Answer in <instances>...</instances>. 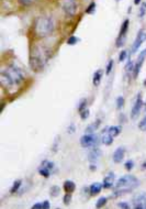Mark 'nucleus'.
<instances>
[{"label": "nucleus", "mask_w": 146, "mask_h": 209, "mask_svg": "<svg viewBox=\"0 0 146 209\" xmlns=\"http://www.w3.org/2000/svg\"><path fill=\"white\" fill-rule=\"evenodd\" d=\"M145 208H146V206H145Z\"/></svg>", "instance_id": "79ce46f5"}, {"label": "nucleus", "mask_w": 146, "mask_h": 209, "mask_svg": "<svg viewBox=\"0 0 146 209\" xmlns=\"http://www.w3.org/2000/svg\"><path fill=\"white\" fill-rule=\"evenodd\" d=\"M139 2H141V0H134V4H139Z\"/></svg>", "instance_id": "ea45409f"}, {"label": "nucleus", "mask_w": 146, "mask_h": 209, "mask_svg": "<svg viewBox=\"0 0 146 209\" xmlns=\"http://www.w3.org/2000/svg\"><path fill=\"white\" fill-rule=\"evenodd\" d=\"M124 97H122V96H120V97H118L117 99V108L118 109H122L123 108V106H124Z\"/></svg>", "instance_id": "393cba45"}, {"label": "nucleus", "mask_w": 146, "mask_h": 209, "mask_svg": "<svg viewBox=\"0 0 146 209\" xmlns=\"http://www.w3.org/2000/svg\"><path fill=\"white\" fill-rule=\"evenodd\" d=\"M145 40H146V32L144 31V30H139V34L136 35L135 41H134V43H133V45H132V49H131L132 53H135L136 51L139 50V47L144 43V41Z\"/></svg>", "instance_id": "1a4fd4ad"}, {"label": "nucleus", "mask_w": 146, "mask_h": 209, "mask_svg": "<svg viewBox=\"0 0 146 209\" xmlns=\"http://www.w3.org/2000/svg\"><path fill=\"white\" fill-rule=\"evenodd\" d=\"M139 185V180L133 175H124L121 178H119L117 184L114 186V193L113 196L118 197L125 193H130L133 189H135Z\"/></svg>", "instance_id": "f03ea898"}, {"label": "nucleus", "mask_w": 146, "mask_h": 209, "mask_svg": "<svg viewBox=\"0 0 146 209\" xmlns=\"http://www.w3.org/2000/svg\"><path fill=\"white\" fill-rule=\"evenodd\" d=\"M21 184H22V180H15V183H13V186L11 188V194H15L17 191H19V188L21 187Z\"/></svg>", "instance_id": "4be33fe9"}, {"label": "nucleus", "mask_w": 146, "mask_h": 209, "mask_svg": "<svg viewBox=\"0 0 146 209\" xmlns=\"http://www.w3.org/2000/svg\"><path fill=\"white\" fill-rule=\"evenodd\" d=\"M33 209H42V202H37V204H34L32 206Z\"/></svg>", "instance_id": "58836bf2"}, {"label": "nucleus", "mask_w": 146, "mask_h": 209, "mask_svg": "<svg viewBox=\"0 0 146 209\" xmlns=\"http://www.w3.org/2000/svg\"><path fill=\"white\" fill-rule=\"evenodd\" d=\"M121 130H122V128H121L120 126H113V127H109V129H108V133L111 134L113 138L118 137L119 134L121 133Z\"/></svg>", "instance_id": "6ab92c4d"}, {"label": "nucleus", "mask_w": 146, "mask_h": 209, "mask_svg": "<svg viewBox=\"0 0 146 209\" xmlns=\"http://www.w3.org/2000/svg\"><path fill=\"white\" fill-rule=\"evenodd\" d=\"M96 10V4L95 2H91L90 4V6L87 8V10H86V13H88V15H91V13H93Z\"/></svg>", "instance_id": "cd10ccee"}, {"label": "nucleus", "mask_w": 146, "mask_h": 209, "mask_svg": "<svg viewBox=\"0 0 146 209\" xmlns=\"http://www.w3.org/2000/svg\"><path fill=\"white\" fill-rule=\"evenodd\" d=\"M35 0H20V2H21L22 4H24V6H29V4H31L32 2H34Z\"/></svg>", "instance_id": "c9c22d12"}, {"label": "nucleus", "mask_w": 146, "mask_h": 209, "mask_svg": "<svg viewBox=\"0 0 146 209\" xmlns=\"http://www.w3.org/2000/svg\"><path fill=\"white\" fill-rule=\"evenodd\" d=\"M86 106H87V100H86V99H82L81 102L79 104V106H78V111L80 112V111H82L84 109H86Z\"/></svg>", "instance_id": "2f4dec72"}, {"label": "nucleus", "mask_w": 146, "mask_h": 209, "mask_svg": "<svg viewBox=\"0 0 146 209\" xmlns=\"http://www.w3.org/2000/svg\"><path fill=\"white\" fill-rule=\"evenodd\" d=\"M99 144V137L95 133H85L80 138V145L82 148H95Z\"/></svg>", "instance_id": "20e7f679"}, {"label": "nucleus", "mask_w": 146, "mask_h": 209, "mask_svg": "<svg viewBox=\"0 0 146 209\" xmlns=\"http://www.w3.org/2000/svg\"><path fill=\"white\" fill-rule=\"evenodd\" d=\"M128 20L126 19L124 22H123V24L121 26V30H120V33H119V36H118L117 39V46L118 47H121L123 45L125 41V38H126V32H128Z\"/></svg>", "instance_id": "0eeeda50"}, {"label": "nucleus", "mask_w": 146, "mask_h": 209, "mask_svg": "<svg viewBox=\"0 0 146 209\" xmlns=\"http://www.w3.org/2000/svg\"><path fill=\"white\" fill-rule=\"evenodd\" d=\"M108 129H109V127H107L106 129L103 130V135H102V138H101V141H102V143L103 144H106V145H111L112 144V142H113V139L114 138L111 135V134H109L108 133Z\"/></svg>", "instance_id": "2eb2a0df"}, {"label": "nucleus", "mask_w": 146, "mask_h": 209, "mask_svg": "<svg viewBox=\"0 0 146 209\" xmlns=\"http://www.w3.org/2000/svg\"><path fill=\"white\" fill-rule=\"evenodd\" d=\"M50 207H51V205H50V202H48V200L42 202V209H48Z\"/></svg>", "instance_id": "f704fd0d"}, {"label": "nucleus", "mask_w": 146, "mask_h": 209, "mask_svg": "<svg viewBox=\"0 0 146 209\" xmlns=\"http://www.w3.org/2000/svg\"><path fill=\"white\" fill-rule=\"evenodd\" d=\"M6 73L10 76V78L15 82V85H20L21 83L24 82V75L18 67L15 66H9V68L6 69Z\"/></svg>", "instance_id": "39448f33"}, {"label": "nucleus", "mask_w": 146, "mask_h": 209, "mask_svg": "<svg viewBox=\"0 0 146 209\" xmlns=\"http://www.w3.org/2000/svg\"><path fill=\"white\" fill-rule=\"evenodd\" d=\"M119 207H120V208H125V209H128L130 208V205H128V204H126V202H119Z\"/></svg>", "instance_id": "e433bc0d"}, {"label": "nucleus", "mask_w": 146, "mask_h": 209, "mask_svg": "<svg viewBox=\"0 0 146 209\" xmlns=\"http://www.w3.org/2000/svg\"><path fill=\"white\" fill-rule=\"evenodd\" d=\"M63 188H64L65 193L73 194L74 191H75V189H76V185H75V183H74L73 180H65L64 185H63Z\"/></svg>", "instance_id": "dca6fc26"}, {"label": "nucleus", "mask_w": 146, "mask_h": 209, "mask_svg": "<svg viewBox=\"0 0 146 209\" xmlns=\"http://www.w3.org/2000/svg\"><path fill=\"white\" fill-rule=\"evenodd\" d=\"M101 155H102V152L99 148L95 146V148L90 150L89 153H88V160L90 161V162H96V161H98L100 157H101Z\"/></svg>", "instance_id": "f8f14e48"}, {"label": "nucleus", "mask_w": 146, "mask_h": 209, "mask_svg": "<svg viewBox=\"0 0 146 209\" xmlns=\"http://www.w3.org/2000/svg\"><path fill=\"white\" fill-rule=\"evenodd\" d=\"M113 64H114L113 60H110L109 63H108V65H107V68H106L107 75H109L110 73H111V71H112V68H113Z\"/></svg>", "instance_id": "c756f323"}, {"label": "nucleus", "mask_w": 146, "mask_h": 209, "mask_svg": "<svg viewBox=\"0 0 146 209\" xmlns=\"http://www.w3.org/2000/svg\"><path fill=\"white\" fill-rule=\"evenodd\" d=\"M128 57V52L126 51H122L120 53V56H119V61L120 62H124Z\"/></svg>", "instance_id": "473e14b6"}, {"label": "nucleus", "mask_w": 146, "mask_h": 209, "mask_svg": "<svg viewBox=\"0 0 146 209\" xmlns=\"http://www.w3.org/2000/svg\"><path fill=\"white\" fill-rule=\"evenodd\" d=\"M124 166H125V169H128V171H131V169L134 167V162H133L132 160H130V161H128V162H125Z\"/></svg>", "instance_id": "72a5a7b5"}, {"label": "nucleus", "mask_w": 146, "mask_h": 209, "mask_svg": "<svg viewBox=\"0 0 146 209\" xmlns=\"http://www.w3.org/2000/svg\"><path fill=\"white\" fill-rule=\"evenodd\" d=\"M78 41H79V39H78V38H76V36H74V35H72V36L69 38V39L67 40V44H69V45H75V44H76L77 42H78Z\"/></svg>", "instance_id": "c85d7f7f"}, {"label": "nucleus", "mask_w": 146, "mask_h": 209, "mask_svg": "<svg viewBox=\"0 0 146 209\" xmlns=\"http://www.w3.org/2000/svg\"><path fill=\"white\" fill-rule=\"evenodd\" d=\"M133 206L137 209L145 208L146 206V193H139L133 197Z\"/></svg>", "instance_id": "6e6552de"}, {"label": "nucleus", "mask_w": 146, "mask_h": 209, "mask_svg": "<svg viewBox=\"0 0 146 209\" xmlns=\"http://www.w3.org/2000/svg\"><path fill=\"white\" fill-rule=\"evenodd\" d=\"M107 202H108V198H107V197H101V198H99L97 204H96V208H101V207H103V206H106Z\"/></svg>", "instance_id": "5701e85b"}, {"label": "nucleus", "mask_w": 146, "mask_h": 209, "mask_svg": "<svg viewBox=\"0 0 146 209\" xmlns=\"http://www.w3.org/2000/svg\"><path fill=\"white\" fill-rule=\"evenodd\" d=\"M59 193H61V188L58 186H53L51 188V195L53 197H57L59 195Z\"/></svg>", "instance_id": "b1692460"}, {"label": "nucleus", "mask_w": 146, "mask_h": 209, "mask_svg": "<svg viewBox=\"0 0 146 209\" xmlns=\"http://www.w3.org/2000/svg\"><path fill=\"white\" fill-rule=\"evenodd\" d=\"M63 200H64V204H65V205H69V202H72V194H70V193H66Z\"/></svg>", "instance_id": "bb28decb"}, {"label": "nucleus", "mask_w": 146, "mask_h": 209, "mask_svg": "<svg viewBox=\"0 0 146 209\" xmlns=\"http://www.w3.org/2000/svg\"><path fill=\"white\" fill-rule=\"evenodd\" d=\"M139 129L141 131H146V116L141 120V122L139 123Z\"/></svg>", "instance_id": "a878e982"}, {"label": "nucleus", "mask_w": 146, "mask_h": 209, "mask_svg": "<svg viewBox=\"0 0 146 209\" xmlns=\"http://www.w3.org/2000/svg\"><path fill=\"white\" fill-rule=\"evenodd\" d=\"M62 7L67 17H74L77 12V0H62Z\"/></svg>", "instance_id": "423d86ee"}, {"label": "nucleus", "mask_w": 146, "mask_h": 209, "mask_svg": "<svg viewBox=\"0 0 146 209\" xmlns=\"http://www.w3.org/2000/svg\"><path fill=\"white\" fill-rule=\"evenodd\" d=\"M54 20L50 17H40L36 19L35 24H34V31L37 36H47L51 34L54 30Z\"/></svg>", "instance_id": "7ed1b4c3"}, {"label": "nucleus", "mask_w": 146, "mask_h": 209, "mask_svg": "<svg viewBox=\"0 0 146 209\" xmlns=\"http://www.w3.org/2000/svg\"><path fill=\"white\" fill-rule=\"evenodd\" d=\"M125 156V149L120 146V148H118L113 153V162L114 163H121L123 161Z\"/></svg>", "instance_id": "ddd939ff"}, {"label": "nucleus", "mask_w": 146, "mask_h": 209, "mask_svg": "<svg viewBox=\"0 0 146 209\" xmlns=\"http://www.w3.org/2000/svg\"><path fill=\"white\" fill-rule=\"evenodd\" d=\"M102 188H103L102 184H100V183H93V184L89 187V191H90V194L91 195H97L101 191Z\"/></svg>", "instance_id": "f3484780"}, {"label": "nucleus", "mask_w": 146, "mask_h": 209, "mask_svg": "<svg viewBox=\"0 0 146 209\" xmlns=\"http://www.w3.org/2000/svg\"><path fill=\"white\" fill-rule=\"evenodd\" d=\"M88 117H89V109H88V108L84 109L82 111H80V118L82 120H86Z\"/></svg>", "instance_id": "7c9ffc66"}, {"label": "nucleus", "mask_w": 146, "mask_h": 209, "mask_svg": "<svg viewBox=\"0 0 146 209\" xmlns=\"http://www.w3.org/2000/svg\"><path fill=\"white\" fill-rule=\"evenodd\" d=\"M145 57H146V49L143 50L142 52L139 53V57H137V61H136L135 66H134V71H133V72H134V78H136L137 75H139V71H141V68H142Z\"/></svg>", "instance_id": "9b49d317"}, {"label": "nucleus", "mask_w": 146, "mask_h": 209, "mask_svg": "<svg viewBox=\"0 0 146 209\" xmlns=\"http://www.w3.org/2000/svg\"><path fill=\"white\" fill-rule=\"evenodd\" d=\"M67 131H68V133H74V132H75V124H73V123H72V124L68 127Z\"/></svg>", "instance_id": "4c0bfd02"}, {"label": "nucleus", "mask_w": 146, "mask_h": 209, "mask_svg": "<svg viewBox=\"0 0 146 209\" xmlns=\"http://www.w3.org/2000/svg\"><path fill=\"white\" fill-rule=\"evenodd\" d=\"M114 178H115V175L113 173H109L104 177V180H103V188H111L113 186L114 184Z\"/></svg>", "instance_id": "4468645a"}, {"label": "nucleus", "mask_w": 146, "mask_h": 209, "mask_svg": "<svg viewBox=\"0 0 146 209\" xmlns=\"http://www.w3.org/2000/svg\"><path fill=\"white\" fill-rule=\"evenodd\" d=\"M142 106H143L142 96L139 95L137 98H136V100H135V104H134V106L132 107V110H131V118L132 119H136V118H137V116H139V112H141Z\"/></svg>", "instance_id": "9d476101"}, {"label": "nucleus", "mask_w": 146, "mask_h": 209, "mask_svg": "<svg viewBox=\"0 0 146 209\" xmlns=\"http://www.w3.org/2000/svg\"><path fill=\"white\" fill-rule=\"evenodd\" d=\"M48 57H50V52L45 47L37 45L33 49L30 57V65L32 69L40 72L44 68L45 64L47 63Z\"/></svg>", "instance_id": "f257e3e1"}, {"label": "nucleus", "mask_w": 146, "mask_h": 209, "mask_svg": "<svg viewBox=\"0 0 146 209\" xmlns=\"http://www.w3.org/2000/svg\"><path fill=\"white\" fill-rule=\"evenodd\" d=\"M39 173H40L41 176L45 177V178H48V177H50V174H51V169H47L46 166L42 165L40 169H39Z\"/></svg>", "instance_id": "412c9836"}, {"label": "nucleus", "mask_w": 146, "mask_h": 209, "mask_svg": "<svg viewBox=\"0 0 146 209\" xmlns=\"http://www.w3.org/2000/svg\"><path fill=\"white\" fill-rule=\"evenodd\" d=\"M101 77H102V71L101 69H98L97 72L93 74V78H92V83H93V86H99V84L101 82Z\"/></svg>", "instance_id": "a211bd4d"}, {"label": "nucleus", "mask_w": 146, "mask_h": 209, "mask_svg": "<svg viewBox=\"0 0 146 209\" xmlns=\"http://www.w3.org/2000/svg\"><path fill=\"white\" fill-rule=\"evenodd\" d=\"M100 120H98L97 122H93L92 124H90V126H88L87 128H86V130H85V133H95V131L97 129H98L99 124H100Z\"/></svg>", "instance_id": "aec40b11"}, {"label": "nucleus", "mask_w": 146, "mask_h": 209, "mask_svg": "<svg viewBox=\"0 0 146 209\" xmlns=\"http://www.w3.org/2000/svg\"><path fill=\"white\" fill-rule=\"evenodd\" d=\"M143 169H146V162L144 163V164H143Z\"/></svg>", "instance_id": "a19ab883"}]
</instances>
